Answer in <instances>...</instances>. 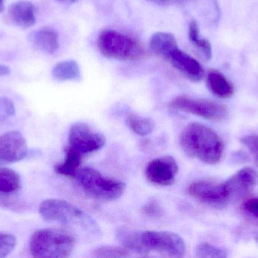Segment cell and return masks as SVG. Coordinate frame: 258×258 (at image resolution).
<instances>
[{
  "label": "cell",
  "instance_id": "cell-21",
  "mask_svg": "<svg viewBox=\"0 0 258 258\" xmlns=\"http://www.w3.org/2000/svg\"><path fill=\"white\" fill-rule=\"evenodd\" d=\"M188 36L191 43L200 51L205 59L209 60L212 58V45L208 39L200 36V27L197 21L194 20L189 24Z\"/></svg>",
  "mask_w": 258,
  "mask_h": 258
},
{
  "label": "cell",
  "instance_id": "cell-30",
  "mask_svg": "<svg viewBox=\"0 0 258 258\" xmlns=\"http://www.w3.org/2000/svg\"><path fill=\"white\" fill-rule=\"evenodd\" d=\"M146 1L159 5V6H171L175 3H183L184 0H146Z\"/></svg>",
  "mask_w": 258,
  "mask_h": 258
},
{
  "label": "cell",
  "instance_id": "cell-6",
  "mask_svg": "<svg viewBox=\"0 0 258 258\" xmlns=\"http://www.w3.org/2000/svg\"><path fill=\"white\" fill-rule=\"evenodd\" d=\"M135 252H157L170 257H182L186 252L184 241L168 231H138Z\"/></svg>",
  "mask_w": 258,
  "mask_h": 258
},
{
  "label": "cell",
  "instance_id": "cell-34",
  "mask_svg": "<svg viewBox=\"0 0 258 258\" xmlns=\"http://www.w3.org/2000/svg\"><path fill=\"white\" fill-rule=\"evenodd\" d=\"M3 195H6V194L0 193V199H1L2 198H4L5 196Z\"/></svg>",
  "mask_w": 258,
  "mask_h": 258
},
{
  "label": "cell",
  "instance_id": "cell-5",
  "mask_svg": "<svg viewBox=\"0 0 258 258\" xmlns=\"http://www.w3.org/2000/svg\"><path fill=\"white\" fill-rule=\"evenodd\" d=\"M39 212L43 220L48 222L78 226L86 231L98 232V227L90 217L81 209L63 200H45L39 205Z\"/></svg>",
  "mask_w": 258,
  "mask_h": 258
},
{
  "label": "cell",
  "instance_id": "cell-14",
  "mask_svg": "<svg viewBox=\"0 0 258 258\" xmlns=\"http://www.w3.org/2000/svg\"><path fill=\"white\" fill-rule=\"evenodd\" d=\"M8 15L12 22L22 28H29L36 22L34 6L30 2L18 1L9 6Z\"/></svg>",
  "mask_w": 258,
  "mask_h": 258
},
{
  "label": "cell",
  "instance_id": "cell-10",
  "mask_svg": "<svg viewBox=\"0 0 258 258\" xmlns=\"http://www.w3.org/2000/svg\"><path fill=\"white\" fill-rule=\"evenodd\" d=\"M230 204L245 198L257 184L258 174L255 170L245 168L224 182Z\"/></svg>",
  "mask_w": 258,
  "mask_h": 258
},
{
  "label": "cell",
  "instance_id": "cell-18",
  "mask_svg": "<svg viewBox=\"0 0 258 258\" xmlns=\"http://www.w3.org/2000/svg\"><path fill=\"white\" fill-rule=\"evenodd\" d=\"M83 154L68 146L65 148V160L63 163L56 165L54 170L57 174L65 177H75L81 165Z\"/></svg>",
  "mask_w": 258,
  "mask_h": 258
},
{
  "label": "cell",
  "instance_id": "cell-8",
  "mask_svg": "<svg viewBox=\"0 0 258 258\" xmlns=\"http://www.w3.org/2000/svg\"><path fill=\"white\" fill-rule=\"evenodd\" d=\"M105 143V136L98 132L94 131L87 124L77 123L71 127L69 146L83 156L98 151L104 146Z\"/></svg>",
  "mask_w": 258,
  "mask_h": 258
},
{
  "label": "cell",
  "instance_id": "cell-11",
  "mask_svg": "<svg viewBox=\"0 0 258 258\" xmlns=\"http://www.w3.org/2000/svg\"><path fill=\"white\" fill-rule=\"evenodd\" d=\"M178 166L171 156H163L151 161L146 168L145 174L149 181L158 186H170L175 181Z\"/></svg>",
  "mask_w": 258,
  "mask_h": 258
},
{
  "label": "cell",
  "instance_id": "cell-16",
  "mask_svg": "<svg viewBox=\"0 0 258 258\" xmlns=\"http://www.w3.org/2000/svg\"><path fill=\"white\" fill-rule=\"evenodd\" d=\"M206 82L211 92L219 98H230L234 93V86L231 82L217 70H211L208 73Z\"/></svg>",
  "mask_w": 258,
  "mask_h": 258
},
{
  "label": "cell",
  "instance_id": "cell-3",
  "mask_svg": "<svg viewBox=\"0 0 258 258\" xmlns=\"http://www.w3.org/2000/svg\"><path fill=\"white\" fill-rule=\"evenodd\" d=\"M74 178L89 196L102 201H115L125 192L123 182L104 177L99 171L91 168L79 169Z\"/></svg>",
  "mask_w": 258,
  "mask_h": 258
},
{
  "label": "cell",
  "instance_id": "cell-24",
  "mask_svg": "<svg viewBox=\"0 0 258 258\" xmlns=\"http://www.w3.org/2000/svg\"><path fill=\"white\" fill-rule=\"evenodd\" d=\"M128 250L125 248L115 246H102L92 251L94 257H124L128 256Z\"/></svg>",
  "mask_w": 258,
  "mask_h": 258
},
{
  "label": "cell",
  "instance_id": "cell-32",
  "mask_svg": "<svg viewBox=\"0 0 258 258\" xmlns=\"http://www.w3.org/2000/svg\"><path fill=\"white\" fill-rule=\"evenodd\" d=\"M58 3H63V4H73L78 0H56Z\"/></svg>",
  "mask_w": 258,
  "mask_h": 258
},
{
  "label": "cell",
  "instance_id": "cell-22",
  "mask_svg": "<svg viewBox=\"0 0 258 258\" xmlns=\"http://www.w3.org/2000/svg\"><path fill=\"white\" fill-rule=\"evenodd\" d=\"M126 123L134 133L141 136L150 134L153 129L151 120L135 114H130L127 116Z\"/></svg>",
  "mask_w": 258,
  "mask_h": 258
},
{
  "label": "cell",
  "instance_id": "cell-31",
  "mask_svg": "<svg viewBox=\"0 0 258 258\" xmlns=\"http://www.w3.org/2000/svg\"><path fill=\"white\" fill-rule=\"evenodd\" d=\"M9 72H10V69L9 67L0 65V76L6 75V74H9Z\"/></svg>",
  "mask_w": 258,
  "mask_h": 258
},
{
  "label": "cell",
  "instance_id": "cell-17",
  "mask_svg": "<svg viewBox=\"0 0 258 258\" xmlns=\"http://www.w3.org/2000/svg\"><path fill=\"white\" fill-rule=\"evenodd\" d=\"M150 47L154 54L165 59L171 51L178 48V45L174 35L169 33L159 32L152 36Z\"/></svg>",
  "mask_w": 258,
  "mask_h": 258
},
{
  "label": "cell",
  "instance_id": "cell-19",
  "mask_svg": "<svg viewBox=\"0 0 258 258\" xmlns=\"http://www.w3.org/2000/svg\"><path fill=\"white\" fill-rule=\"evenodd\" d=\"M52 75L58 81L80 80V67L75 61L59 62L53 68Z\"/></svg>",
  "mask_w": 258,
  "mask_h": 258
},
{
  "label": "cell",
  "instance_id": "cell-36",
  "mask_svg": "<svg viewBox=\"0 0 258 258\" xmlns=\"http://www.w3.org/2000/svg\"><path fill=\"white\" fill-rule=\"evenodd\" d=\"M0 165H2V163H1V162H0Z\"/></svg>",
  "mask_w": 258,
  "mask_h": 258
},
{
  "label": "cell",
  "instance_id": "cell-25",
  "mask_svg": "<svg viewBox=\"0 0 258 258\" xmlns=\"http://www.w3.org/2000/svg\"><path fill=\"white\" fill-rule=\"evenodd\" d=\"M16 242L13 235L0 233V258L7 257L15 248Z\"/></svg>",
  "mask_w": 258,
  "mask_h": 258
},
{
  "label": "cell",
  "instance_id": "cell-26",
  "mask_svg": "<svg viewBox=\"0 0 258 258\" xmlns=\"http://www.w3.org/2000/svg\"><path fill=\"white\" fill-rule=\"evenodd\" d=\"M240 142L248 148L258 168V135L251 134L241 138Z\"/></svg>",
  "mask_w": 258,
  "mask_h": 258
},
{
  "label": "cell",
  "instance_id": "cell-15",
  "mask_svg": "<svg viewBox=\"0 0 258 258\" xmlns=\"http://www.w3.org/2000/svg\"><path fill=\"white\" fill-rule=\"evenodd\" d=\"M29 39L35 48L48 54H54L59 48L58 35L55 30L48 27L30 33Z\"/></svg>",
  "mask_w": 258,
  "mask_h": 258
},
{
  "label": "cell",
  "instance_id": "cell-35",
  "mask_svg": "<svg viewBox=\"0 0 258 258\" xmlns=\"http://www.w3.org/2000/svg\"><path fill=\"white\" fill-rule=\"evenodd\" d=\"M256 241H257V243H258V236H257V238H256Z\"/></svg>",
  "mask_w": 258,
  "mask_h": 258
},
{
  "label": "cell",
  "instance_id": "cell-2",
  "mask_svg": "<svg viewBox=\"0 0 258 258\" xmlns=\"http://www.w3.org/2000/svg\"><path fill=\"white\" fill-rule=\"evenodd\" d=\"M75 247L72 235L58 229H44L35 232L30 241V251L37 258L69 257Z\"/></svg>",
  "mask_w": 258,
  "mask_h": 258
},
{
  "label": "cell",
  "instance_id": "cell-12",
  "mask_svg": "<svg viewBox=\"0 0 258 258\" xmlns=\"http://www.w3.org/2000/svg\"><path fill=\"white\" fill-rule=\"evenodd\" d=\"M27 145L23 135L18 131H9L0 136V162L2 165L15 163L27 156Z\"/></svg>",
  "mask_w": 258,
  "mask_h": 258
},
{
  "label": "cell",
  "instance_id": "cell-7",
  "mask_svg": "<svg viewBox=\"0 0 258 258\" xmlns=\"http://www.w3.org/2000/svg\"><path fill=\"white\" fill-rule=\"evenodd\" d=\"M172 109L197 115L208 120L220 121L228 115L226 106L209 100L197 99L186 96H178L170 104Z\"/></svg>",
  "mask_w": 258,
  "mask_h": 258
},
{
  "label": "cell",
  "instance_id": "cell-13",
  "mask_svg": "<svg viewBox=\"0 0 258 258\" xmlns=\"http://www.w3.org/2000/svg\"><path fill=\"white\" fill-rule=\"evenodd\" d=\"M165 59L192 81H200L204 77L205 71L201 64L179 48L171 51Z\"/></svg>",
  "mask_w": 258,
  "mask_h": 258
},
{
  "label": "cell",
  "instance_id": "cell-9",
  "mask_svg": "<svg viewBox=\"0 0 258 258\" xmlns=\"http://www.w3.org/2000/svg\"><path fill=\"white\" fill-rule=\"evenodd\" d=\"M187 192L197 201L211 207L224 208L230 204L224 183L194 182L188 186Z\"/></svg>",
  "mask_w": 258,
  "mask_h": 258
},
{
  "label": "cell",
  "instance_id": "cell-28",
  "mask_svg": "<svg viewBox=\"0 0 258 258\" xmlns=\"http://www.w3.org/2000/svg\"><path fill=\"white\" fill-rule=\"evenodd\" d=\"M15 113V106L7 98H0V121L7 120Z\"/></svg>",
  "mask_w": 258,
  "mask_h": 258
},
{
  "label": "cell",
  "instance_id": "cell-23",
  "mask_svg": "<svg viewBox=\"0 0 258 258\" xmlns=\"http://www.w3.org/2000/svg\"><path fill=\"white\" fill-rule=\"evenodd\" d=\"M196 257L200 258H225L227 252L222 248L209 243H201L195 250Z\"/></svg>",
  "mask_w": 258,
  "mask_h": 258
},
{
  "label": "cell",
  "instance_id": "cell-27",
  "mask_svg": "<svg viewBox=\"0 0 258 258\" xmlns=\"http://www.w3.org/2000/svg\"><path fill=\"white\" fill-rule=\"evenodd\" d=\"M242 209L245 215L258 221V197L245 200L242 203Z\"/></svg>",
  "mask_w": 258,
  "mask_h": 258
},
{
  "label": "cell",
  "instance_id": "cell-29",
  "mask_svg": "<svg viewBox=\"0 0 258 258\" xmlns=\"http://www.w3.org/2000/svg\"><path fill=\"white\" fill-rule=\"evenodd\" d=\"M142 212L144 215L151 218H158L162 215V209L156 201H150L148 204H145Z\"/></svg>",
  "mask_w": 258,
  "mask_h": 258
},
{
  "label": "cell",
  "instance_id": "cell-4",
  "mask_svg": "<svg viewBox=\"0 0 258 258\" xmlns=\"http://www.w3.org/2000/svg\"><path fill=\"white\" fill-rule=\"evenodd\" d=\"M98 48L103 56L119 61H139L146 51L135 38L113 30H105L98 36Z\"/></svg>",
  "mask_w": 258,
  "mask_h": 258
},
{
  "label": "cell",
  "instance_id": "cell-1",
  "mask_svg": "<svg viewBox=\"0 0 258 258\" xmlns=\"http://www.w3.org/2000/svg\"><path fill=\"white\" fill-rule=\"evenodd\" d=\"M180 146L189 157L195 158L207 165H216L224 153V142L212 129L192 123L186 126L179 139Z\"/></svg>",
  "mask_w": 258,
  "mask_h": 258
},
{
  "label": "cell",
  "instance_id": "cell-33",
  "mask_svg": "<svg viewBox=\"0 0 258 258\" xmlns=\"http://www.w3.org/2000/svg\"><path fill=\"white\" fill-rule=\"evenodd\" d=\"M4 9V0H0V12Z\"/></svg>",
  "mask_w": 258,
  "mask_h": 258
},
{
  "label": "cell",
  "instance_id": "cell-20",
  "mask_svg": "<svg viewBox=\"0 0 258 258\" xmlns=\"http://www.w3.org/2000/svg\"><path fill=\"white\" fill-rule=\"evenodd\" d=\"M21 186V177L18 173L9 168H0V193H14Z\"/></svg>",
  "mask_w": 258,
  "mask_h": 258
}]
</instances>
